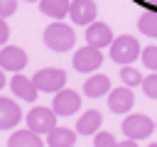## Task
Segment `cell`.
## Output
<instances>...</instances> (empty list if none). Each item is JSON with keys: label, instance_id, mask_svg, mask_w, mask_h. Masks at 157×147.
<instances>
[{"label": "cell", "instance_id": "obj_1", "mask_svg": "<svg viewBox=\"0 0 157 147\" xmlns=\"http://www.w3.org/2000/svg\"><path fill=\"white\" fill-rule=\"evenodd\" d=\"M44 44L52 49V51H69L74 44H76V34H74V27L64 24V22H54L44 29Z\"/></svg>", "mask_w": 157, "mask_h": 147}, {"label": "cell", "instance_id": "obj_2", "mask_svg": "<svg viewBox=\"0 0 157 147\" xmlns=\"http://www.w3.org/2000/svg\"><path fill=\"white\" fill-rule=\"evenodd\" d=\"M137 56H142V49H140V42L135 37L120 34V37L113 39V44H110V59L115 64H123L125 66V64H132Z\"/></svg>", "mask_w": 157, "mask_h": 147}, {"label": "cell", "instance_id": "obj_3", "mask_svg": "<svg viewBox=\"0 0 157 147\" xmlns=\"http://www.w3.org/2000/svg\"><path fill=\"white\" fill-rule=\"evenodd\" d=\"M56 110L54 108H44V105H37L27 113V127H32L34 132L39 135H49L56 125Z\"/></svg>", "mask_w": 157, "mask_h": 147}, {"label": "cell", "instance_id": "obj_4", "mask_svg": "<svg viewBox=\"0 0 157 147\" xmlns=\"http://www.w3.org/2000/svg\"><path fill=\"white\" fill-rule=\"evenodd\" d=\"M74 69L81 71V74H91L96 71L101 64H103V54H101V47H93V44H86L81 49H76L74 54Z\"/></svg>", "mask_w": 157, "mask_h": 147}, {"label": "cell", "instance_id": "obj_5", "mask_svg": "<svg viewBox=\"0 0 157 147\" xmlns=\"http://www.w3.org/2000/svg\"><path fill=\"white\" fill-rule=\"evenodd\" d=\"M152 130H157V123H152L147 115L135 113V115H128V118L123 120V132H125V137L145 140V137L152 135Z\"/></svg>", "mask_w": 157, "mask_h": 147}, {"label": "cell", "instance_id": "obj_6", "mask_svg": "<svg viewBox=\"0 0 157 147\" xmlns=\"http://www.w3.org/2000/svg\"><path fill=\"white\" fill-rule=\"evenodd\" d=\"M34 83H37V88L44 91V93H56V91L64 88L66 74H64L61 69H42V71L34 74Z\"/></svg>", "mask_w": 157, "mask_h": 147}, {"label": "cell", "instance_id": "obj_7", "mask_svg": "<svg viewBox=\"0 0 157 147\" xmlns=\"http://www.w3.org/2000/svg\"><path fill=\"white\" fill-rule=\"evenodd\" d=\"M52 108L56 110V115H74L81 108V98H78L76 91L61 88V91H56V96L52 100Z\"/></svg>", "mask_w": 157, "mask_h": 147}, {"label": "cell", "instance_id": "obj_8", "mask_svg": "<svg viewBox=\"0 0 157 147\" xmlns=\"http://www.w3.org/2000/svg\"><path fill=\"white\" fill-rule=\"evenodd\" d=\"M10 88H12V93H15L17 98H22V100H27V103H34V100H37V93H39L34 78H27V76H22V74H15V76H12Z\"/></svg>", "mask_w": 157, "mask_h": 147}, {"label": "cell", "instance_id": "obj_9", "mask_svg": "<svg viewBox=\"0 0 157 147\" xmlns=\"http://www.w3.org/2000/svg\"><path fill=\"white\" fill-rule=\"evenodd\" d=\"M0 64H2L5 71H22L27 66V51L20 49V47H2Z\"/></svg>", "mask_w": 157, "mask_h": 147}, {"label": "cell", "instance_id": "obj_10", "mask_svg": "<svg viewBox=\"0 0 157 147\" xmlns=\"http://www.w3.org/2000/svg\"><path fill=\"white\" fill-rule=\"evenodd\" d=\"M135 103V96L130 91V86H120V88H113L108 93V108L113 113H128Z\"/></svg>", "mask_w": 157, "mask_h": 147}, {"label": "cell", "instance_id": "obj_11", "mask_svg": "<svg viewBox=\"0 0 157 147\" xmlns=\"http://www.w3.org/2000/svg\"><path fill=\"white\" fill-rule=\"evenodd\" d=\"M86 42L93 44V47H101V49L110 47L113 44V32L103 22H91V24H86Z\"/></svg>", "mask_w": 157, "mask_h": 147}, {"label": "cell", "instance_id": "obj_12", "mask_svg": "<svg viewBox=\"0 0 157 147\" xmlns=\"http://www.w3.org/2000/svg\"><path fill=\"white\" fill-rule=\"evenodd\" d=\"M96 12H98V7L93 0H74L69 15H71L74 24H91L96 20Z\"/></svg>", "mask_w": 157, "mask_h": 147}, {"label": "cell", "instance_id": "obj_13", "mask_svg": "<svg viewBox=\"0 0 157 147\" xmlns=\"http://www.w3.org/2000/svg\"><path fill=\"white\" fill-rule=\"evenodd\" d=\"M22 120V110L20 103H15L12 98H0V127L10 130Z\"/></svg>", "mask_w": 157, "mask_h": 147}, {"label": "cell", "instance_id": "obj_14", "mask_svg": "<svg viewBox=\"0 0 157 147\" xmlns=\"http://www.w3.org/2000/svg\"><path fill=\"white\" fill-rule=\"evenodd\" d=\"M83 93L88 98H101V96L110 93V78L103 76V74H96V76L86 78L83 81Z\"/></svg>", "mask_w": 157, "mask_h": 147}, {"label": "cell", "instance_id": "obj_15", "mask_svg": "<svg viewBox=\"0 0 157 147\" xmlns=\"http://www.w3.org/2000/svg\"><path fill=\"white\" fill-rule=\"evenodd\" d=\"M39 10H42V15H47L52 20H61L71 12V2L69 0H39Z\"/></svg>", "mask_w": 157, "mask_h": 147}, {"label": "cell", "instance_id": "obj_16", "mask_svg": "<svg viewBox=\"0 0 157 147\" xmlns=\"http://www.w3.org/2000/svg\"><path fill=\"white\" fill-rule=\"evenodd\" d=\"M101 123H103V118H101L98 110H86L76 123V132L78 135H93V132H98Z\"/></svg>", "mask_w": 157, "mask_h": 147}, {"label": "cell", "instance_id": "obj_17", "mask_svg": "<svg viewBox=\"0 0 157 147\" xmlns=\"http://www.w3.org/2000/svg\"><path fill=\"white\" fill-rule=\"evenodd\" d=\"M7 145H10V147H39V145H44V142L39 140V132H34L32 127H27V130L12 132V137L7 140Z\"/></svg>", "mask_w": 157, "mask_h": 147}, {"label": "cell", "instance_id": "obj_18", "mask_svg": "<svg viewBox=\"0 0 157 147\" xmlns=\"http://www.w3.org/2000/svg\"><path fill=\"white\" fill-rule=\"evenodd\" d=\"M47 145L49 147H74L76 145V135L69 127H54L47 135Z\"/></svg>", "mask_w": 157, "mask_h": 147}, {"label": "cell", "instance_id": "obj_19", "mask_svg": "<svg viewBox=\"0 0 157 147\" xmlns=\"http://www.w3.org/2000/svg\"><path fill=\"white\" fill-rule=\"evenodd\" d=\"M137 29L147 37H155L157 39V10H145L137 20Z\"/></svg>", "mask_w": 157, "mask_h": 147}, {"label": "cell", "instance_id": "obj_20", "mask_svg": "<svg viewBox=\"0 0 157 147\" xmlns=\"http://www.w3.org/2000/svg\"><path fill=\"white\" fill-rule=\"evenodd\" d=\"M120 81H123L125 86H130V88H132V86H142V81H145V78H142V74H140L137 69H132V66H128V64H125V66L120 69Z\"/></svg>", "mask_w": 157, "mask_h": 147}, {"label": "cell", "instance_id": "obj_21", "mask_svg": "<svg viewBox=\"0 0 157 147\" xmlns=\"http://www.w3.org/2000/svg\"><path fill=\"white\" fill-rule=\"evenodd\" d=\"M142 64L150 69V71H157V47H147V49H142Z\"/></svg>", "mask_w": 157, "mask_h": 147}, {"label": "cell", "instance_id": "obj_22", "mask_svg": "<svg viewBox=\"0 0 157 147\" xmlns=\"http://www.w3.org/2000/svg\"><path fill=\"white\" fill-rule=\"evenodd\" d=\"M142 91H145L147 98H157V74H152L142 81Z\"/></svg>", "mask_w": 157, "mask_h": 147}, {"label": "cell", "instance_id": "obj_23", "mask_svg": "<svg viewBox=\"0 0 157 147\" xmlns=\"http://www.w3.org/2000/svg\"><path fill=\"white\" fill-rule=\"evenodd\" d=\"M93 145L96 147H113L115 145V137H113V132H96Z\"/></svg>", "mask_w": 157, "mask_h": 147}, {"label": "cell", "instance_id": "obj_24", "mask_svg": "<svg viewBox=\"0 0 157 147\" xmlns=\"http://www.w3.org/2000/svg\"><path fill=\"white\" fill-rule=\"evenodd\" d=\"M15 10H17V0H0V15L2 17H10Z\"/></svg>", "mask_w": 157, "mask_h": 147}, {"label": "cell", "instance_id": "obj_25", "mask_svg": "<svg viewBox=\"0 0 157 147\" xmlns=\"http://www.w3.org/2000/svg\"><path fill=\"white\" fill-rule=\"evenodd\" d=\"M7 37H10V27H7V22H0V42L5 44Z\"/></svg>", "mask_w": 157, "mask_h": 147}, {"label": "cell", "instance_id": "obj_26", "mask_svg": "<svg viewBox=\"0 0 157 147\" xmlns=\"http://www.w3.org/2000/svg\"><path fill=\"white\" fill-rule=\"evenodd\" d=\"M147 2H150V5H157V0H147Z\"/></svg>", "mask_w": 157, "mask_h": 147}, {"label": "cell", "instance_id": "obj_27", "mask_svg": "<svg viewBox=\"0 0 157 147\" xmlns=\"http://www.w3.org/2000/svg\"><path fill=\"white\" fill-rule=\"evenodd\" d=\"M27 2H34V0H27Z\"/></svg>", "mask_w": 157, "mask_h": 147}]
</instances>
